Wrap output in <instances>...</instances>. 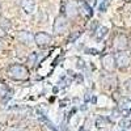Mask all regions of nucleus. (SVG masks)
Returning <instances> with one entry per match:
<instances>
[{
    "mask_svg": "<svg viewBox=\"0 0 131 131\" xmlns=\"http://www.w3.org/2000/svg\"><path fill=\"white\" fill-rule=\"evenodd\" d=\"M7 73L12 80L23 81L29 78V70L24 64H10L7 68Z\"/></svg>",
    "mask_w": 131,
    "mask_h": 131,
    "instance_id": "nucleus-1",
    "label": "nucleus"
},
{
    "mask_svg": "<svg viewBox=\"0 0 131 131\" xmlns=\"http://www.w3.org/2000/svg\"><path fill=\"white\" fill-rule=\"evenodd\" d=\"M63 15L67 18H75L76 16H79L78 0H66L63 4Z\"/></svg>",
    "mask_w": 131,
    "mask_h": 131,
    "instance_id": "nucleus-2",
    "label": "nucleus"
},
{
    "mask_svg": "<svg viewBox=\"0 0 131 131\" xmlns=\"http://www.w3.org/2000/svg\"><path fill=\"white\" fill-rule=\"evenodd\" d=\"M52 29H54V33H55V34H58V36L64 34V33L68 30V18L66 17L64 15L57 16L55 20H54Z\"/></svg>",
    "mask_w": 131,
    "mask_h": 131,
    "instance_id": "nucleus-3",
    "label": "nucleus"
},
{
    "mask_svg": "<svg viewBox=\"0 0 131 131\" xmlns=\"http://www.w3.org/2000/svg\"><path fill=\"white\" fill-rule=\"evenodd\" d=\"M52 42V37L45 31H38L34 34V43L39 47V49H46L51 45Z\"/></svg>",
    "mask_w": 131,
    "mask_h": 131,
    "instance_id": "nucleus-4",
    "label": "nucleus"
},
{
    "mask_svg": "<svg viewBox=\"0 0 131 131\" xmlns=\"http://www.w3.org/2000/svg\"><path fill=\"white\" fill-rule=\"evenodd\" d=\"M115 64H117V68L126 70L131 64V55L126 50L125 51H118V54L115 55Z\"/></svg>",
    "mask_w": 131,
    "mask_h": 131,
    "instance_id": "nucleus-5",
    "label": "nucleus"
},
{
    "mask_svg": "<svg viewBox=\"0 0 131 131\" xmlns=\"http://www.w3.org/2000/svg\"><path fill=\"white\" fill-rule=\"evenodd\" d=\"M101 63H102V67L106 72H114V70L117 68L115 55H113V54H106V55H104L101 59Z\"/></svg>",
    "mask_w": 131,
    "mask_h": 131,
    "instance_id": "nucleus-6",
    "label": "nucleus"
},
{
    "mask_svg": "<svg viewBox=\"0 0 131 131\" xmlns=\"http://www.w3.org/2000/svg\"><path fill=\"white\" fill-rule=\"evenodd\" d=\"M128 47V38L125 34H118L114 38V49L117 51H125Z\"/></svg>",
    "mask_w": 131,
    "mask_h": 131,
    "instance_id": "nucleus-7",
    "label": "nucleus"
},
{
    "mask_svg": "<svg viewBox=\"0 0 131 131\" xmlns=\"http://www.w3.org/2000/svg\"><path fill=\"white\" fill-rule=\"evenodd\" d=\"M118 110L123 115H128L131 113V98L122 97L118 102Z\"/></svg>",
    "mask_w": 131,
    "mask_h": 131,
    "instance_id": "nucleus-8",
    "label": "nucleus"
},
{
    "mask_svg": "<svg viewBox=\"0 0 131 131\" xmlns=\"http://www.w3.org/2000/svg\"><path fill=\"white\" fill-rule=\"evenodd\" d=\"M78 4H79V15H81L85 18H89L93 15V10H92L91 5L85 0H80V2H78Z\"/></svg>",
    "mask_w": 131,
    "mask_h": 131,
    "instance_id": "nucleus-9",
    "label": "nucleus"
},
{
    "mask_svg": "<svg viewBox=\"0 0 131 131\" xmlns=\"http://www.w3.org/2000/svg\"><path fill=\"white\" fill-rule=\"evenodd\" d=\"M17 39L21 43L29 46V45L33 43V41H34V36H33L30 31H28V30H21V31H18V34H17Z\"/></svg>",
    "mask_w": 131,
    "mask_h": 131,
    "instance_id": "nucleus-10",
    "label": "nucleus"
},
{
    "mask_svg": "<svg viewBox=\"0 0 131 131\" xmlns=\"http://www.w3.org/2000/svg\"><path fill=\"white\" fill-rule=\"evenodd\" d=\"M21 7H23L25 13L30 15V13L34 12V9H36V2L34 0H23V2H21Z\"/></svg>",
    "mask_w": 131,
    "mask_h": 131,
    "instance_id": "nucleus-11",
    "label": "nucleus"
},
{
    "mask_svg": "<svg viewBox=\"0 0 131 131\" xmlns=\"http://www.w3.org/2000/svg\"><path fill=\"white\" fill-rule=\"evenodd\" d=\"M9 94H10L9 86L5 83L0 81V98H2V100H7V98L9 97Z\"/></svg>",
    "mask_w": 131,
    "mask_h": 131,
    "instance_id": "nucleus-12",
    "label": "nucleus"
},
{
    "mask_svg": "<svg viewBox=\"0 0 131 131\" xmlns=\"http://www.w3.org/2000/svg\"><path fill=\"white\" fill-rule=\"evenodd\" d=\"M106 34H107V28L106 26H98L96 29V33H94V38L97 41H101Z\"/></svg>",
    "mask_w": 131,
    "mask_h": 131,
    "instance_id": "nucleus-13",
    "label": "nucleus"
},
{
    "mask_svg": "<svg viewBox=\"0 0 131 131\" xmlns=\"http://www.w3.org/2000/svg\"><path fill=\"white\" fill-rule=\"evenodd\" d=\"M26 63H28L29 67H34L36 63H37V52H31L26 59Z\"/></svg>",
    "mask_w": 131,
    "mask_h": 131,
    "instance_id": "nucleus-14",
    "label": "nucleus"
},
{
    "mask_svg": "<svg viewBox=\"0 0 131 131\" xmlns=\"http://www.w3.org/2000/svg\"><path fill=\"white\" fill-rule=\"evenodd\" d=\"M107 118H105V117H98L97 119H96V126L97 127H105L106 125H107Z\"/></svg>",
    "mask_w": 131,
    "mask_h": 131,
    "instance_id": "nucleus-15",
    "label": "nucleus"
},
{
    "mask_svg": "<svg viewBox=\"0 0 131 131\" xmlns=\"http://www.w3.org/2000/svg\"><path fill=\"white\" fill-rule=\"evenodd\" d=\"M7 36V31H5V29L2 26V25H0V38H4Z\"/></svg>",
    "mask_w": 131,
    "mask_h": 131,
    "instance_id": "nucleus-16",
    "label": "nucleus"
},
{
    "mask_svg": "<svg viewBox=\"0 0 131 131\" xmlns=\"http://www.w3.org/2000/svg\"><path fill=\"white\" fill-rule=\"evenodd\" d=\"M130 125H131L130 121H123V122H122V126H123V127H130Z\"/></svg>",
    "mask_w": 131,
    "mask_h": 131,
    "instance_id": "nucleus-17",
    "label": "nucleus"
},
{
    "mask_svg": "<svg viewBox=\"0 0 131 131\" xmlns=\"http://www.w3.org/2000/svg\"><path fill=\"white\" fill-rule=\"evenodd\" d=\"M10 131H25L24 128H13V130H10Z\"/></svg>",
    "mask_w": 131,
    "mask_h": 131,
    "instance_id": "nucleus-18",
    "label": "nucleus"
},
{
    "mask_svg": "<svg viewBox=\"0 0 131 131\" xmlns=\"http://www.w3.org/2000/svg\"><path fill=\"white\" fill-rule=\"evenodd\" d=\"M3 38H0V50H2L3 49V41H2Z\"/></svg>",
    "mask_w": 131,
    "mask_h": 131,
    "instance_id": "nucleus-19",
    "label": "nucleus"
},
{
    "mask_svg": "<svg viewBox=\"0 0 131 131\" xmlns=\"http://www.w3.org/2000/svg\"><path fill=\"white\" fill-rule=\"evenodd\" d=\"M0 13H2V5H0Z\"/></svg>",
    "mask_w": 131,
    "mask_h": 131,
    "instance_id": "nucleus-20",
    "label": "nucleus"
},
{
    "mask_svg": "<svg viewBox=\"0 0 131 131\" xmlns=\"http://www.w3.org/2000/svg\"><path fill=\"white\" fill-rule=\"evenodd\" d=\"M130 50H131V47H130Z\"/></svg>",
    "mask_w": 131,
    "mask_h": 131,
    "instance_id": "nucleus-21",
    "label": "nucleus"
}]
</instances>
